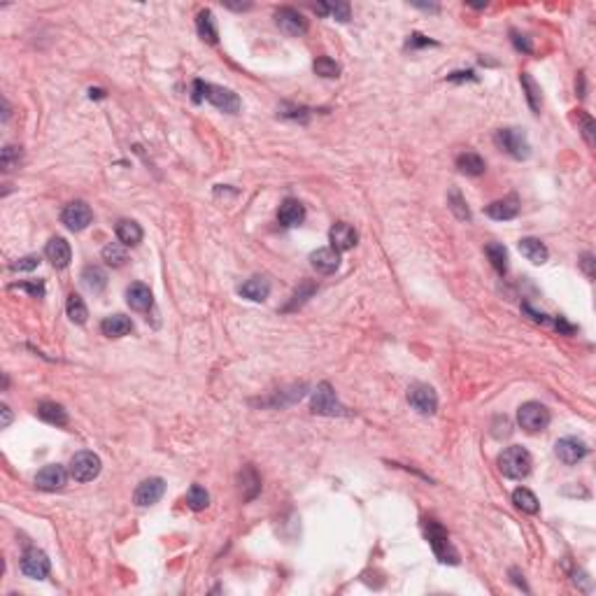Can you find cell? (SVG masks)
<instances>
[{
  "instance_id": "obj_41",
  "label": "cell",
  "mask_w": 596,
  "mask_h": 596,
  "mask_svg": "<svg viewBox=\"0 0 596 596\" xmlns=\"http://www.w3.org/2000/svg\"><path fill=\"white\" fill-rule=\"evenodd\" d=\"M580 266H582V270H585V275L589 277V280H594V256L585 254V256H582V261H580Z\"/></svg>"
},
{
  "instance_id": "obj_29",
  "label": "cell",
  "mask_w": 596,
  "mask_h": 596,
  "mask_svg": "<svg viewBox=\"0 0 596 596\" xmlns=\"http://www.w3.org/2000/svg\"><path fill=\"white\" fill-rule=\"evenodd\" d=\"M484 252H487L491 266L496 268V273L505 275V270H508V249L503 245H498V242H489V245L484 247Z\"/></svg>"
},
{
  "instance_id": "obj_35",
  "label": "cell",
  "mask_w": 596,
  "mask_h": 596,
  "mask_svg": "<svg viewBox=\"0 0 596 596\" xmlns=\"http://www.w3.org/2000/svg\"><path fill=\"white\" fill-rule=\"evenodd\" d=\"M315 12H320V15H331V17H336L338 22H350L348 3H324V5H317Z\"/></svg>"
},
{
  "instance_id": "obj_10",
  "label": "cell",
  "mask_w": 596,
  "mask_h": 596,
  "mask_svg": "<svg viewBox=\"0 0 596 596\" xmlns=\"http://www.w3.org/2000/svg\"><path fill=\"white\" fill-rule=\"evenodd\" d=\"M275 22H277V26H280V31L287 33L289 38H298L308 31L306 17L294 8H280L275 12Z\"/></svg>"
},
{
  "instance_id": "obj_13",
  "label": "cell",
  "mask_w": 596,
  "mask_h": 596,
  "mask_svg": "<svg viewBox=\"0 0 596 596\" xmlns=\"http://www.w3.org/2000/svg\"><path fill=\"white\" fill-rule=\"evenodd\" d=\"M587 445L578 438H561L557 440V445H554V454L559 456V461H564L566 466H575L578 461H582L587 456Z\"/></svg>"
},
{
  "instance_id": "obj_37",
  "label": "cell",
  "mask_w": 596,
  "mask_h": 596,
  "mask_svg": "<svg viewBox=\"0 0 596 596\" xmlns=\"http://www.w3.org/2000/svg\"><path fill=\"white\" fill-rule=\"evenodd\" d=\"M313 68H315V73L320 75V77H338V73H341V66H338L336 61L329 59V57L317 59Z\"/></svg>"
},
{
  "instance_id": "obj_18",
  "label": "cell",
  "mask_w": 596,
  "mask_h": 596,
  "mask_svg": "<svg viewBox=\"0 0 596 596\" xmlns=\"http://www.w3.org/2000/svg\"><path fill=\"white\" fill-rule=\"evenodd\" d=\"M45 256L50 259V263L54 268H66L68 263H70V245H68L66 238H61V235H57V238H52L50 242H47L45 247Z\"/></svg>"
},
{
  "instance_id": "obj_1",
  "label": "cell",
  "mask_w": 596,
  "mask_h": 596,
  "mask_svg": "<svg viewBox=\"0 0 596 596\" xmlns=\"http://www.w3.org/2000/svg\"><path fill=\"white\" fill-rule=\"evenodd\" d=\"M193 100H207L221 112L235 114L240 110V98L235 96L231 89L217 87V84H205V82L196 80L193 82Z\"/></svg>"
},
{
  "instance_id": "obj_6",
  "label": "cell",
  "mask_w": 596,
  "mask_h": 596,
  "mask_svg": "<svg viewBox=\"0 0 596 596\" xmlns=\"http://www.w3.org/2000/svg\"><path fill=\"white\" fill-rule=\"evenodd\" d=\"M100 468H103L100 456L89 452V449H82V452H77L70 459V475L77 482H91L94 477H98Z\"/></svg>"
},
{
  "instance_id": "obj_4",
  "label": "cell",
  "mask_w": 596,
  "mask_h": 596,
  "mask_svg": "<svg viewBox=\"0 0 596 596\" xmlns=\"http://www.w3.org/2000/svg\"><path fill=\"white\" fill-rule=\"evenodd\" d=\"M517 422H519V426H522L524 431L538 433V431H543V429H547V424H550V410H547L543 403H538V401H529V403L519 405Z\"/></svg>"
},
{
  "instance_id": "obj_32",
  "label": "cell",
  "mask_w": 596,
  "mask_h": 596,
  "mask_svg": "<svg viewBox=\"0 0 596 596\" xmlns=\"http://www.w3.org/2000/svg\"><path fill=\"white\" fill-rule=\"evenodd\" d=\"M103 261H105L107 266H112V268H121L124 263L128 261L126 249H124L121 245H117V242H110L107 247H103Z\"/></svg>"
},
{
  "instance_id": "obj_5",
  "label": "cell",
  "mask_w": 596,
  "mask_h": 596,
  "mask_svg": "<svg viewBox=\"0 0 596 596\" xmlns=\"http://www.w3.org/2000/svg\"><path fill=\"white\" fill-rule=\"evenodd\" d=\"M496 144L501 147L503 151H508L512 158H529L531 154V144L526 140L524 131L519 128H501L496 133Z\"/></svg>"
},
{
  "instance_id": "obj_12",
  "label": "cell",
  "mask_w": 596,
  "mask_h": 596,
  "mask_svg": "<svg viewBox=\"0 0 596 596\" xmlns=\"http://www.w3.org/2000/svg\"><path fill=\"white\" fill-rule=\"evenodd\" d=\"M163 491H165L163 477H147V480H142L140 484H137L133 501L137 505H142V508H147V505H154V503L161 501Z\"/></svg>"
},
{
  "instance_id": "obj_39",
  "label": "cell",
  "mask_w": 596,
  "mask_h": 596,
  "mask_svg": "<svg viewBox=\"0 0 596 596\" xmlns=\"http://www.w3.org/2000/svg\"><path fill=\"white\" fill-rule=\"evenodd\" d=\"M12 289H24V291H29V294L36 296V298L45 296V284L43 282H19V284H12Z\"/></svg>"
},
{
  "instance_id": "obj_38",
  "label": "cell",
  "mask_w": 596,
  "mask_h": 596,
  "mask_svg": "<svg viewBox=\"0 0 596 596\" xmlns=\"http://www.w3.org/2000/svg\"><path fill=\"white\" fill-rule=\"evenodd\" d=\"M449 210L456 214V219H466V221L470 219V212H468L466 203H463L459 191H449Z\"/></svg>"
},
{
  "instance_id": "obj_20",
  "label": "cell",
  "mask_w": 596,
  "mask_h": 596,
  "mask_svg": "<svg viewBox=\"0 0 596 596\" xmlns=\"http://www.w3.org/2000/svg\"><path fill=\"white\" fill-rule=\"evenodd\" d=\"M126 301L128 306L137 310V313H144V310L151 308V303H154V296H151V289L147 287V284L142 282H133L131 287L126 289Z\"/></svg>"
},
{
  "instance_id": "obj_26",
  "label": "cell",
  "mask_w": 596,
  "mask_h": 596,
  "mask_svg": "<svg viewBox=\"0 0 596 596\" xmlns=\"http://www.w3.org/2000/svg\"><path fill=\"white\" fill-rule=\"evenodd\" d=\"M456 168H459L463 175L477 177L484 172L487 163H484V158L480 154H475V151H463V154H459V158H456Z\"/></svg>"
},
{
  "instance_id": "obj_27",
  "label": "cell",
  "mask_w": 596,
  "mask_h": 596,
  "mask_svg": "<svg viewBox=\"0 0 596 596\" xmlns=\"http://www.w3.org/2000/svg\"><path fill=\"white\" fill-rule=\"evenodd\" d=\"M196 29L198 36L210 45H217V24H214V15L210 10H200L196 17Z\"/></svg>"
},
{
  "instance_id": "obj_14",
  "label": "cell",
  "mask_w": 596,
  "mask_h": 596,
  "mask_svg": "<svg viewBox=\"0 0 596 596\" xmlns=\"http://www.w3.org/2000/svg\"><path fill=\"white\" fill-rule=\"evenodd\" d=\"M66 482H68V473H66L64 466H59V463H50V466H45V468L36 475L38 489H45V491L64 489Z\"/></svg>"
},
{
  "instance_id": "obj_24",
  "label": "cell",
  "mask_w": 596,
  "mask_h": 596,
  "mask_svg": "<svg viewBox=\"0 0 596 596\" xmlns=\"http://www.w3.org/2000/svg\"><path fill=\"white\" fill-rule=\"evenodd\" d=\"M519 212V200L517 196H508L503 200H494L491 205H487V214L491 219H498V221H505V219H512L517 217Z\"/></svg>"
},
{
  "instance_id": "obj_7",
  "label": "cell",
  "mask_w": 596,
  "mask_h": 596,
  "mask_svg": "<svg viewBox=\"0 0 596 596\" xmlns=\"http://www.w3.org/2000/svg\"><path fill=\"white\" fill-rule=\"evenodd\" d=\"M61 221L66 224V228L70 231H84V228L94 221V212L84 200H73L64 207L61 212Z\"/></svg>"
},
{
  "instance_id": "obj_16",
  "label": "cell",
  "mask_w": 596,
  "mask_h": 596,
  "mask_svg": "<svg viewBox=\"0 0 596 596\" xmlns=\"http://www.w3.org/2000/svg\"><path fill=\"white\" fill-rule=\"evenodd\" d=\"M310 263H313V268L317 273L331 275V273H336L338 266H341V254H338V249L334 247H322L310 254Z\"/></svg>"
},
{
  "instance_id": "obj_17",
  "label": "cell",
  "mask_w": 596,
  "mask_h": 596,
  "mask_svg": "<svg viewBox=\"0 0 596 596\" xmlns=\"http://www.w3.org/2000/svg\"><path fill=\"white\" fill-rule=\"evenodd\" d=\"M277 219H280L282 226L294 228L298 224H303V219H306V207H303L301 200L287 198V200H282L280 210H277Z\"/></svg>"
},
{
  "instance_id": "obj_25",
  "label": "cell",
  "mask_w": 596,
  "mask_h": 596,
  "mask_svg": "<svg viewBox=\"0 0 596 596\" xmlns=\"http://www.w3.org/2000/svg\"><path fill=\"white\" fill-rule=\"evenodd\" d=\"M38 417L50 422V424H57V426H66L68 424V412L64 405L54 403V401H43V403L38 405Z\"/></svg>"
},
{
  "instance_id": "obj_8",
  "label": "cell",
  "mask_w": 596,
  "mask_h": 596,
  "mask_svg": "<svg viewBox=\"0 0 596 596\" xmlns=\"http://www.w3.org/2000/svg\"><path fill=\"white\" fill-rule=\"evenodd\" d=\"M408 403L412 405V410H417L419 415H433L438 410V396H435L433 387L429 385H412L408 389Z\"/></svg>"
},
{
  "instance_id": "obj_19",
  "label": "cell",
  "mask_w": 596,
  "mask_h": 596,
  "mask_svg": "<svg viewBox=\"0 0 596 596\" xmlns=\"http://www.w3.org/2000/svg\"><path fill=\"white\" fill-rule=\"evenodd\" d=\"M238 294L242 298H249V301H254V303H261V301H266L268 294H270V282L266 280V277L254 275V277H249L247 282L240 284Z\"/></svg>"
},
{
  "instance_id": "obj_11",
  "label": "cell",
  "mask_w": 596,
  "mask_h": 596,
  "mask_svg": "<svg viewBox=\"0 0 596 596\" xmlns=\"http://www.w3.org/2000/svg\"><path fill=\"white\" fill-rule=\"evenodd\" d=\"M313 412L320 415H345V408L336 401V392L331 389V385H320L313 394Z\"/></svg>"
},
{
  "instance_id": "obj_9",
  "label": "cell",
  "mask_w": 596,
  "mask_h": 596,
  "mask_svg": "<svg viewBox=\"0 0 596 596\" xmlns=\"http://www.w3.org/2000/svg\"><path fill=\"white\" fill-rule=\"evenodd\" d=\"M22 573L31 580H45L50 575V559H47V554L43 550H36V547L26 550L22 557Z\"/></svg>"
},
{
  "instance_id": "obj_42",
  "label": "cell",
  "mask_w": 596,
  "mask_h": 596,
  "mask_svg": "<svg viewBox=\"0 0 596 596\" xmlns=\"http://www.w3.org/2000/svg\"><path fill=\"white\" fill-rule=\"evenodd\" d=\"M580 117V121H582V126H585V131H582V133H585V137L589 142H592V131H594V121L589 119L587 114H578Z\"/></svg>"
},
{
  "instance_id": "obj_31",
  "label": "cell",
  "mask_w": 596,
  "mask_h": 596,
  "mask_svg": "<svg viewBox=\"0 0 596 596\" xmlns=\"http://www.w3.org/2000/svg\"><path fill=\"white\" fill-rule=\"evenodd\" d=\"M66 310H68V317H70L75 324H84V322H87L89 310H87L84 301H82L80 294H70V296H68Z\"/></svg>"
},
{
  "instance_id": "obj_15",
  "label": "cell",
  "mask_w": 596,
  "mask_h": 596,
  "mask_svg": "<svg viewBox=\"0 0 596 596\" xmlns=\"http://www.w3.org/2000/svg\"><path fill=\"white\" fill-rule=\"evenodd\" d=\"M329 238H331V247L334 249H338V252H348V249L357 247L359 233L355 226L345 224V221H338V224L331 226Z\"/></svg>"
},
{
  "instance_id": "obj_36",
  "label": "cell",
  "mask_w": 596,
  "mask_h": 596,
  "mask_svg": "<svg viewBox=\"0 0 596 596\" xmlns=\"http://www.w3.org/2000/svg\"><path fill=\"white\" fill-rule=\"evenodd\" d=\"M19 163H22V147H15V144H8V147L3 149V154H0V165H3V170H15L19 168Z\"/></svg>"
},
{
  "instance_id": "obj_21",
  "label": "cell",
  "mask_w": 596,
  "mask_h": 596,
  "mask_svg": "<svg viewBox=\"0 0 596 596\" xmlns=\"http://www.w3.org/2000/svg\"><path fill=\"white\" fill-rule=\"evenodd\" d=\"M117 238L124 247H135L142 242V228L133 219H119L117 221Z\"/></svg>"
},
{
  "instance_id": "obj_2",
  "label": "cell",
  "mask_w": 596,
  "mask_h": 596,
  "mask_svg": "<svg viewBox=\"0 0 596 596\" xmlns=\"http://www.w3.org/2000/svg\"><path fill=\"white\" fill-rule=\"evenodd\" d=\"M531 466H533L531 454L519 445L503 449L501 456H498V468H501V473L505 477H510V480H522V477L531 473Z\"/></svg>"
},
{
  "instance_id": "obj_28",
  "label": "cell",
  "mask_w": 596,
  "mask_h": 596,
  "mask_svg": "<svg viewBox=\"0 0 596 596\" xmlns=\"http://www.w3.org/2000/svg\"><path fill=\"white\" fill-rule=\"evenodd\" d=\"M82 282H84V287L89 291L98 294V291H103L107 287V275L100 266H87L84 273H82Z\"/></svg>"
},
{
  "instance_id": "obj_43",
  "label": "cell",
  "mask_w": 596,
  "mask_h": 596,
  "mask_svg": "<svg viewBox=\"0 0 596 596\" xmlns=\"http://www.w3.org/2000/svg\"><path fill=\"white\" fill-rule=\"evenodd\" d=\"M10 419H12V415H10V408H8V405H3V429L10 424Z\"/></svg>"
},
{
  "instance_id": "obj_3",
  "label": "cell",
  "mask_w": 596,
  "mask_h": 596,
  "mask_svg": "<svg viewBox=\"0 0 596 596\" xmlns=\"http://www.w3.org/2000/svg\"><path fill=\"white\" fill-rule=\"evenodd\" d=\"M424 533L429 538L431 550L435 552V557H438L440 561H445V564H447V561H449V564H459V554H456L452 543H449L447 531L442 529V526L435 522V519H424Z\"/></svg>"
},
{
  "instance_id": "obj_30",
  "label": "cell",
  "mask_w": 596,
  "mask_h": 596,
  "mask_svg": "<svg viewBox=\"0 0 596 596\" xmlns=\"http://www.w3.org/2000/svg\"><path fill=\"white\" fill-rule=\"evenodd\" d=\"M512 503H515L522 512H529V515H536L538 508H540L538 498L533 496L529 489H524V487H519V489L512 491Z\"/></svg>"
},
{
  "instance_id": "obj_40",
  "label": "cell",
  "mask_w": 596,
  "mask_h": 596,
  "mask_svg": "<svg viewBox=\"0 0 596 596\" xmlns=\"http://www.w3.org/2000/svg\"><path fill=\"white\" fill-rule=\"evenodd\" d=\"M38 263H40L38 256H24V259H17L10 268L12 270H33V268H38Z\"/></svg>"
},
{
  "instance_id": "obj_33",
  "label": "cell",
  "mask_w": 596,
  "mask_h": 596,
  "mask_svg": "<svg viewBox=\"0 0 596 596\" xmlns=\"http://www.w3.org/2000/svg\"><path fill=\"white\" fill-rule=\"evenodd\" d=\"M522 87H524V91H526V100H529V107L533 110V112H540V87L536 84V82H533V77L529 73H522Z\"/></svg>"
},
{
  "instance_id": "obj_22",
  "label": "cell",
  "mask_w": 596,
  "mask_h": 596,
  "mask_svg": "<svg viewBox=\"0 0 596 596\" xmlns=\"http://www.w3.org/2000/svg\"><path fill=\"white\" fill-rule=\"evenodd\" d=\"M100 331L107 338H121L133 331V322L126 315H110L100 322Z\"/></svg>"
},
{
  "instance_id": "obj_34",
  "label": "cell",
  "mask_w": 596,
  "mask_h": 596,
  "mask_svg": "<svg viewBox=\"0 0 596 596\" xmlns=\"http://www.w3.org/2000/svg\"><path fill=\"white\" fill-rule=\"evenodd\" d=\"M186 503H189L191 510H203L210 503V494L200 484H191L189 491H186Z\"/></svg>"
},
{
  "instance_id": "obj_23",
  "label": "cell",
  "mask_w": 596,
  "mask_h": 596,
  "mask_svg": "<svg viewBox=\"0 0 596 596\" xmlns=\"http://www.w3.org/2000/svg\"><path fill=\"white\" fill-rule=\"evenodd\" d=\"M519 252H522V256H526V261L536 263V266H543L547 256H550L545 242H540L538 238H522L519 240Z\"/></svg>"
}]
</instances>
